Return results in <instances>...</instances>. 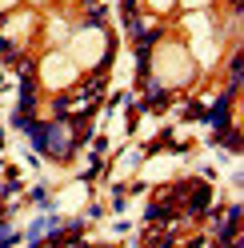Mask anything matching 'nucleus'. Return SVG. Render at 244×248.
<instances>
[{"label": "nucleus", "instance_id": "obj_1", "mask_svg": "<svg viewBox=\"0 0 244 248\" xmlns=\"http://www.w3.org/2000/svg\"><path fill=\"white\" fill-rule=\"evenodd\" d=\"M188 188H192V196H188V212H204L212 188H208V184H188Z\"/></svg>", "mask_w": 244, "mask_h": 248}]
</instances>
